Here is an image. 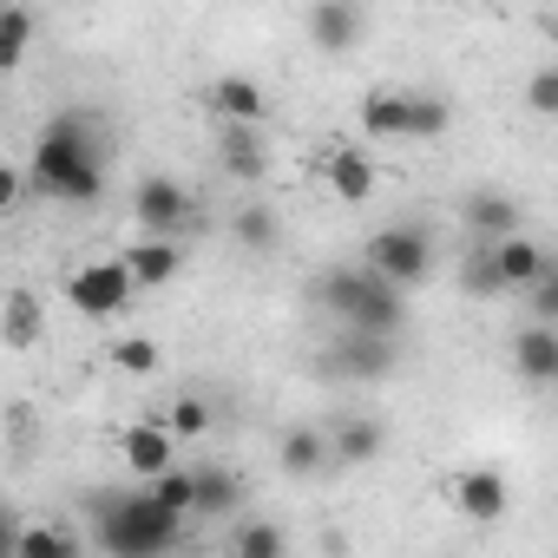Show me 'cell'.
<instances>
[{
	"label": "cell",
	"mask_w": 558,
	"mask_h": 558,
	"mask_svg": "<svg viewBox=\"0 0 558 558\" xmlns=\"http://www.w3.org/2000/svg\"><path fill=\"white\" fill-rule=\"evenodd\" d=\"M27 191L60 197V204H93V197L106 191V171H99V158H93V132H86V119L60 112V119L34 138Z\"/></svg>",
	"instance_id": "obj_1"
},
{
	"label": "cell",
	"mask_w": 558,
	"mask_h": 558,
	"mask_svg": "<svg viewBox=\"0 0 558 558\" xmlns=\"http://www.w3.org/2000/svg\"><path fill=\"white\" fill-rule=\"evenodd\" d=\"M316 303L342 323V329H368V336H401L408 323V290H395L388 276H375L368 263L362 269H329L316 276Z\"/></svg>",
	"instance_id": "obj_2"
},
{
	"label": "cell",
	"mask_w": 558,
	"mask_h": 558,
	"mask_svg": "<svg viewBox=\"0 0 558 558\" xmlns=\"http://www.w3.org/2000/svg\"><path fill=\"white\" fill-rule=\"evenodd\" d=\"M184 538V512L151 499V493H132V499H99V519H93V545L112 551V558H158Z\"/></svg>",
	"instance_id": "obj_3"
},
{
	"label": "cell",
	"mask_w": 558,
	"mask_h": 558,
	"mask_svg": "<svg viewBox=\"0 0 558 558\" xmlns=\"http://www.w3.org/2000/svg\"><path fill=\"white\" fill-rule=\"evenodd\" d=\"M453 125V106L440 93H414V86H375L362 99V132L368 138H395V145H427Z\"/></svg>",
	"instance_id": "obj_4"
},
{
	"label": "cell",
	"mask_w": 558,
	"mask_h": 558,
	"mask_svg": "<svg viewBox=\"0 0 558 558\" xmlns=\"http://www.w3.org/2000/svg\"><path fill=\"white\" fill-rule=\"evenodd\" d=\"M66 303H73L80 316H93V323L125 316V310L138 303V283H132L125 256H93V263H80V269L66 276Z\"/></svg>",
	"instance_id": "obj_5"
},
{
	"label": "cell",
	"mask_w": 558,
	"mask_h": 558,
	"mask_svg": "<svg viewBox=\"0 0 558 558\" xmlns=\"http://www.w3.org/2000/svg\"><path fill=\"white\" fill-rule=\"evenodd\" d=\"M368 269L388 276L395 290H421L427 283V269H434V243L421 223H388L368 236Z\"/></svg>",
	"instance_id": "obj_6"
},
{
	"label": "cell",
	"mask_w": 558,
	"mask_h": 558,
	"mask_svg": "<svg viewBox=\"0 0 558 558\" xmlns=\"http://www.w3.org/2000/svg\"><path fill=\"white\" fill-rule=\"evenodd\" d=\"M132 217H138V230L145 236H178L184 223H197V204H191V191L178 184V178H138V191H132Z\"/></svg>",
	"instance_id": "obj_7"
},
{
	"label": "cell",
	"mask_w": 558,
	"mask_h": 558,
	"mask_svg": "<svg viewBox=\"0 0 558 558\" xmlns=\"http://www.w3.org/2000/svg\"><path fill=\"white\" fill-rule=\"evenodd\" d=\"M486 250V269H493V283L512 296V290H532L538 276L551 269V256H545V243H532L525 230H512V236H493V243H480Z\"/></svg>",
	"instance_id": "obj_8"
},
{
	"label": "cell",
	"mask_w": 558,
	"mask_h": 558,
	"mask_svg": "<svg viewBox=\"0 0 558 558\" xmlns=\"http://www.w3.org/2000/svg\"><path fill=\"white\" fill-rule=\"evenodd\" d=\"M303 34H310V47L316 53H355L362 47V34H368V8L362 0H316L310 8V21H303Z\"/></svg>",
	"instance_id": "obj_9"
},
{
	"label": "cell",
	"mask_w": 558,
	"mask_h": 558,
	"mask_svg": "<svg viewBox=\"0 0 558 558\" xmlns=\"http://www.w3.org/2000/svg\"><path fill=\"white\" fill-rule=\"evenodd\" d=\"M453 506H460L473 525H493V519H506L512 486H506L499 466H466V473H453Z\"/></svg>",
	"instance_id": "obj_10"
},
{
	"label": "cell",
	"mask_w": 558,
	"mask_h": 558,
	"mask_svg": "<svg viewBox=\"0 0 558 558\" xmlns=\"http://www.w3.org/2000/svg\"><path fill=\"white\" fill-rule=\"evenodd\" d=\"M395 362H401V349H395V336H368V329H342V342H336V368H342L349 381H381V375H395Z\"/></svg>",
	"instance_id": "obj_11"
},
{
	"label": "cell",
	"mask_w": 558,
	"mask_h": 558,
	"mask_svg": "<svg viewBox=\"0 0 558 558\" xmlns=\"http://www.w3.org/2000/svg\"><path fill=\"white\" fill-rule=\"evenodd\" d=\"M512 368H519V381L551 388V381H558V323H532V329H519V342H512Z\"/></svg>",
	"instance_id": "obj_12"
},
{
	"label": "cell",
	"mask_w": 558,
	"mask_h": 558,
	"mask_svg": "<svg viewBox=\"0 0 558 558\" xmlns=\"http://www.w3.org/2000/svg\"><path fill=\"white\" fill-rule=\"evenodd\" d=\"M210 112H217L223 125H263L269 99H263V86H256L250 73H223V80L210 86Z\"/></svg>",
	"instance_id": "obj_13"
},
{
	"label": "cell",
	"mask_w": 558,
	"mask_h": 558,
	"mask_svg": "<svg viewBox=\"0 0 558 558\" xmlns=\"http://www.w3.org/2000/svg\"><path fill=\"white\" fill-rule=\"evenodd\" d=\"M217 165H223V178H236V184H263L269 151H263L256 125H223V138H217Z\"/></svg>",
	"instance_id": "obj_14"
},
{
	"label": "cell",
	"mask_w": 558,
	"mask_h": 558,
	"mask_svg": "<svg viewBox=\"0 0 558 558\" xmlns=\"http://www.w3.org/2000/svg\"><path fill=\"white\" fill-rule=\"evenodd\" d=\"M125 466L138 473V480H151V473H165L171 460H178V440H171V427L165 421H138V427H125Z\"/></svg>",
	"instance_id": "obj_15"
},
{
	"label": "cell",
	"mask_w": 558,
	"mask_h": 558,
	"mask_svg": "<svg viewBox=\"0 0 558 558\" xmlns=\"http://www.w3.org/2000/svg\"><path fill=\"white\" fill-rule=\"evenodd\" d=\"M125 269H132V283H138V296H145V290H165V283H171V276L184 269V256H178L171 236H145V243L125 250Z\"/></svg>",
	"instance_id": "obj_16"
},
{
	"label": "cell",
	"mask_w": 558,
	"mask_h": 558,
	"mask_svg": "<svg viewBox=\"0 0 558 558\" xmlns=\"http://www.w3.org/2000/svg\"><path fill=\"white\" fill-rule=\"evenodd\" d=\"M323 171H329V191H336L342 204H368V197H375V158H368V151L336 145V151L323 158Z\"/></svg>",
	"instance_id": "obj_17"
},
{
	"label": "cell",
	"mask_w": 558,
	"mask_h": 558,
	"mask_svg": "<svg viewBox=\"0 0 558 558\" xmlns=\"http://www.w3.org/2000/svg\"><path fill=\"white\" fill-rule=\"evenodd\" d=\"M381 447H388V427L375 414H349L329 434V460H342V466H368V460H381Z\"/></svg>",
	"instance_id": "obj_18"
},
{
	"label": "cell",
	"mask_w": 558,
	"mask_h": 558,
	"mask_svg": "<svg viewBox=\"0 0 558 558\" xmlns=\"http://www.w3.org/2000/svg\"><path fill=\"white\" fill-rule=\"evenodd\" d=\"M47 336V310L34 290H8V303H0V342L8 349H34Z\"/></svg>",
	"instance_id": "obj_19"
},
{
	"label": "cell",
	"mask_w": 558,
	"mask_h": 558,
	"mask_svg": "<svg viewBox=\"0 0 558 558\" xmlns=\"http://www.w3.org/2000/svg\"><path fill=\"white\" fill-rule=\"evenodd\" d=\"M236 506H243V480H236V473H223V466H191V512L223 519V512H236Z\"/></svg>",
	"instance_id": "obj_20"
},
{
	"label": "cell",
	"mask_w": 558,
	"mask_h": 558,
	"mask_svg": "<svg viewBox=\"0 0 558 558\" xmlns=\"http://www.w3.org/2000/svg\"><path fill=\"white\" fill-rule=\"evenodd\" d=\"M34 53V8H21V0H0V80L21 73Z\"/></svg>",
	"instance_id": "obj_21"
},
{
	"label": "cell",
	"mask_w": 558,
	"mask_h": 558,
	"mask_svg": "<svg viewBox=\"0 0 558 558\" xmlns=\"http://www.w3.org/2000/svg\"><path fill=\"white\" fill-rule=\"evenodd\" d=\"M466 230H473L480 243L512 236V230H519V204H512L506 191H473V197H466Z\"/></svg>",
	"instance_id": "obj_22"
},
{
	"label": "cell",
	"mask_w": 558,
	"mask_h": 558,
	"mask_svg": "<svg viewBox=\"0 0 558 558\" xmlns=\"http://www.w3.org/2000/svg\"><path fill=\"white\" fill-rule=\"evenodd\" d=\"M283 466H290V473H323V466H329V440H323L316 427L283 434Z\"/></svg>",
	"instance_id": "obj_23"
},
{
	"label": "cell",
	"mask_w": 558,
	"mask_h": 558,
	"mask_svg": "<svg viewBox=\"0 0 558 558\" xmlns=\"http://www.w3.org/2000/svg\"><path fill=\"white\" fill-rule=\"evenodd\" d=\"M230 230H236V243H243V250H256V256H263V250H276V236H283V230H276V210H263V204H243Z\"/></svg>",
	"instance_id": "obj_24"
},
{
	"label": "cell",
	"mask_w": 558,
	"mask_h": 558,
	"mask_svg": "<svg viewBox=\"0 0 558 558\" xmlns=\"http://www.w3.org/2000/svg\"><path fill=\"white\" fill-rule=\"evenodd\" d=\"M165 427H171V440H204V434H210V408H204L197 395H178L171 414H165Z\"/></svg>",
	"instance_id": "obj_25"
},
{
	"label": "cell",
	"mask_w": 558,
	"mask_h": 558,
	"mask_svg": "<svg viewBox=\"0 0 558 558\" xmlns=\"http://www.w3.org/2000/svg\"><path fill=\"white\" fill-rule=\"evenodd\" d=\"M165 355H158V342L151 336H125V342H112V368L119 375H151Z\"/></svg>",
	"instance_id": "obj_26"
},
{
	"label": "cell",
	"mask_w": 558,
	"mask_h": 558,
	"mask_svg": "<svg viewBox=\"0 0 558 558\" xmlns=\"http://www.w3.org/2000/svg\"><path fill=\"white\" fill-rule=\"evenodd\" d=\"M243 558H283L290 551V538H283V525H236V538H230Z\"/></svg>",
	"instance_id": "obj_27"
},
{
	"label": "cell",
	"mask_w": 558,
	"mask_h": 558,
	"mask_svg": "<svg viewBox=\"0 0 558 558\" xmlns=\"http://www.w3.org/2000/svg\"><path fill=\"white\" fill-rule=\"evenodd\" d=\"M145 493H151V499H165V506H178V512H191V473H184L178 460H171L165 473H151V480H145Z\"/></svg>",
	"instance_id": "obj_28"
},
{
	"label": "cell",
	"mask_w": 558,
	"mask_h": 558,
	"mask_svg": "<svg viewBox=\"0 0 558 558\" xmlns=\"http://www.w3.org/2000/svg\"><path fill=\"white\" fill-rule=\"evenodd\" d=\"M14 551H80V538L66 532V525H21V538H14Z\"/></svg>",
	"instance_id": "obj_29"
},
{
	"label": "cell",
	"mask_w": 558,
	"mask_h": 558,
	"mask_svg": "<svg viewBox=\"0 0 558 558\" xmlns=\"http://www.w3.org/2000/svg\"><path fill=\"white\" fill-rule=\"evenodd\" d=\"M460 283H466V296H480V303H486V296H506V290L493 283V269H486V250H480V243H473V256H466V269H460Z\"/></svg>",
	"instance_id": "obj_30"
},
{
	"label": "cell",
	"mask_w": 558,
	"mask_h": 558,
	"mask_svg": "<svg viewBox=\"0 0 558 558\" xmlns=\"http://www.w3.org/2000/svg\"><path fill=\"white\" fill-rule=\"evenodd\" d=\"M525 99H532V112H558V66H538L532 80H525Z\"/></svg>",
	"instance_id": "obj_31"
},
{
	"label": "cell",
	"mask_w": 558,
	"mask_h": 558,
	"mask_svg": "<svg viewBox=\"0 0 558 558\" xmlns=\"http://www.w3.org/2000/svg\"><path fill=\"white\" fill-rule=\"evenodd\" d=\"M27 197V171L21 165H8V158H0V217H8L14 204Z\"/></svg>",
	"instance_id": "obj_32"
},
{
	"label": "cell",
	"mask_w": 558,
	"mask_h": 558,
	"mask_svg": "<svg viewBox=\"0 0 558 558\" xmlns=\"http://www.w3.org/2000/svg\"><path fill=\"white\" fill-rule=\"evenodd\" d=\"M532 310H538V323H558V276L551 269L532 283Z\"/></svg>",
	"instance_id": "obj_33"
},
{
	"label": "cell",
	"mask_w": 558,
	"mask_h": 558,
	"mask_svg": "<svg viewBox=\"0 0 558 558\" xmlns=\"http://www.w3.org/2000/svg\"><path fill=\"white\" fill-rule=\"evenodd\" d=\"M14 538H21V525H14V512H8V506H0V558L14 551Z\"/></svg>",
	"instance_id": "obj_34"
}]
</instances>
